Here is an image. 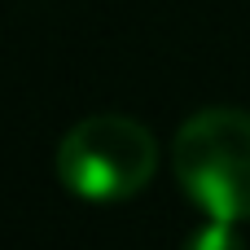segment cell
Here are the masks:
<instances>
[{
    "label": "cell",
    "mask_w": 250,
    "mask_h": 250,
    "mask_svg": "<svg viewBox=\"0 0 250 250\" xmlns=\"http://www.w3.org/2000/svg\"><path fill=\"white\" fill-rule=\"evenodd\" d=\"M171 171L207 220H250V114L233 105L198 110L171 141Z\"/></svg>",
    "instance_id": "1"
},
{
    "label": "cell",
    "mask_w": 250,
    "mask_h": 250,
    "mask_svg": "<svg viewBox=\"0 0 250 250\" xmlns=\"http://www.w3.org/2000/svg\"><path fill=\"white\" fill-rule=\"evenodd\" d=\"M158 171V141L127 114H88L57 145V176L83 202H127Z\"/></svg>",
    "instance_id": "2"
},
{
    "label": "cell",
    "mask_w": 250,
    "mask_h": 250,
    "mask_svg": "<svg viewBox=\"0 0 250 250\" xmlns=\"http://www.w3.org/2000/svg\"><path fill=\"white\" fill-rule=\"evenodd\" d=\"M185 250H246V242L237 237V224H224V220H207L189 242Z\"/></svg>",
    "instance_id": "3"
}]
</instances>
